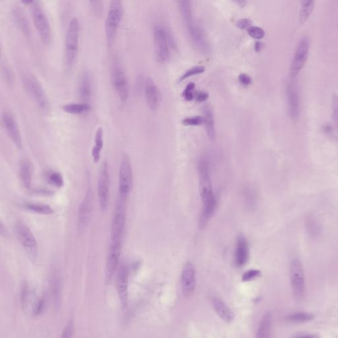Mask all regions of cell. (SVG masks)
<instances>
[{
	"mask_svg": "<svg viewBox=\"0 0 338 338\" xmlns=\"http://www.w3.org/2000/svg\"><path fill=\"white\" fill-rule=\"evenodd\" d=\"M123 15V0H110L109 10L105 22L106 38L109 47L113 45L116 40Z\"/></svg>",
	"mask_w": 338,
	"mask_h": 338,
	"instance_id": "cell-1",
	"label": "cell"
},
{
	"mask_svg": "<svg viewBox=\"0 0 338 338\" xmlns=\"http://www.w3.org/2000/svg\"><path fill=\"white\" fill-rule=\"evenodd\" d=\"M79 21L75 17L70 21L66 34L65 58L68 68H72L76 62L79 52Z\"/></svg>",
	"mask_w": 338,
	"mask_h": 338,
	"instance_id": "cell-2",
	"label": "cell"
},
{
	"mask_svg": "<svg viewBox=\"0 0 338 338\" xmlns=\"http://www.w3.org/2000/svg\"><path fill=\"white\" fill-rule=\"evenodd\" d=\"M23 83L27 93L35 101L39 109L44 113H49L50 110L49 101L42 85L38 80L33 75L25 74L23 76Z\"/></svg>",
	"mask_w": 338,
	"mask_h": 338,
	"instance_id": "cell-3",
	"label": "cell"
},
{
	"mask_svg": "<svg viewBox=\"0 0 338 338\" xmlns=\"http://www.w3.org/2000/svg\"><path fill=\"white\" fill-rule=\"evenodd\" d=\"M290 281L295 300L301 301L304 300L306 295L305 270L302 262L297 257H295L291 262Z\"/></svg>",
	"mask_w": 338,
	"mask_h": 338,
	"instance_id": "cell-4",
	"label": "cell"
},
{
	"mask_svg": "<svg viewBox=\"0 0 338 338\" xmlns=\"http://www.w3.org/2000/svg\"><path fill=\"white\" fill-rule=\"evenodd\" d=\"M133 172L130 157L124 153L121 158L119 169V197L126 201L132 190Z\"/></svg>",
	"mask_w": 338,
	"mask_h": 338,
	"instance_id": "cell-5",
	"label": "cell"
},
{
	"mask_svg": "<svg viewBox=\"0 0 338 338\" xmlns=\"http://www.w3.org/2000/svg\"><path fill=\"white\" fill-rule=\"evenodd\" d=\"M310 49V40L308 36H303L299 42L294 54L291 66L290 79H296L307 62Z\"/></svg>",
	"mask_w": 338,
	"mask_h": 338,
	"instance_id": "cell-6",
	"label": "cell"
},
{
	"mask_svg": "<svg viewBox=\"0 0 338 338\" xmlns=\"http://www.w3.org/2000/svg\"><path fill=\"white\" fill-rule=\"evenodd\" d=\"M198 173L200 195L203 204H206L215 198L211 185L210 168L206 160L200 161Z\"/></svg>",
	"mask_w": 338,
	"mask_h": 338,
	"instance_id": "cell-7",
	"label": "cell"
},
{
	"mask_svg": "<svg viewBox=\"0 0 338 338\" xmlns=\"http://www.w3.org/2000/svg\"><path fill=\"white\" fill-rule=\"evenodd\" d=\"M153 40L157 61L161 64L167 63L170 57V45L166 30L158 25L154 27Z\"/></svg>",
	"mask_w": 338,
	"mask_h": 338,
	"instance_id": "cell-8",
	"label": "cell"
},
{
	"mask_svg": "<svg viewBox=\"0 0 338 338\" xmlns=\"http://www.w3.org/2000/svg\"><path fill=\"white\" fill-rule=\"evenodd\" d=\"M97 194L101 210L103 212H105L109 208L110 197L109 169L107 162L103 163L98 176Z\"/></svg>",
	"mask_w": 338,
	"mask_h": 338,
	"instance_id": "cell-9",
	"label": "cell"
},
{
	"mask_svg": "<svg viewBox=\"0 0 338 338\" xmlns=\"http://www.w3.org/2000/svg\"><path fill=\"white\" fill-rule=\"evenodd\" d=\"M34 27L38 32L39 37L44 45H49L51 42V29L47 16L38 5H35L32 11Z\"/></svg>",
	"mask_w": 338,
	"mask_h": 338,
	"instance_id": "cell-10",
	"label": "cell"
},
{
	"mask_svg": "<svg viewBox=\"0 0 338 338\" xmlns=\"http://www.w3.org/2000/svg\"><path fill=\"white\" fill-rule=\"evenodd\" d=\"M295 82L296 79H290L286 87L287 113L293 121L298 120L301 113L300 91Z\"/></svg>",
	"mask_w": 338,
	"mask_h": 338,
	"instance_id": "cell-11",
	"label": "cell"
},
{
	"mask_svg": "<svg viewBox=\"0 0 338 338\" xmlns=\"http://www.w3.org/2000/svg\"><path fill=\"white\" fill-rule=\"evenodd\" d=\"M125 202L119 197L116 207H115L112 223V241L122 242V240H123L126 225Z\"/></svg>",
	"mask_w": 338,
	"mask_h": 338,
	"instance_id": "cell-12",
	"label": "cell"
},
{
	"mask_svg": "<svg viewBox=\"0 0 338 338\" xmlns=\"http://www.w3.org/2000/svg\"><path fill=\"white\" fill-rule=\"evenodd\" d=\"M112 84L122 102H126L130 95V87L125 72L121 65L115 64L112 69Z\"/></svg>",
	"mask_w": 338,
	"mask_h": 338,
	"instance_id": "cell-13",
	"label": "cell"
},
{
	"mask_svg": "<svg viewBox=\"0 0 338 338\" xmlns=\"http://www.w3.org/2000/svg\"><path fill=\"white\" fill-rule=\"evenodd\" d=\"M122 242L121 241H112L108 251L107 262H106L105 282L109 284L112 281L121 257Z\"/></svg>",
	"mask_w": 338,
	"mask_h": 338,
	"instance_id": "cell-14",
	"label": "cell"
},
{
	"mask_svg": "<svg viewBox=\"0 0 338 338\" xmlns=\"http://www.w3.org/2000/svg\"><path fill=\"white\" fill-rule=\"evenodd\" d=\"M190 38L194 47L199 52L203 54H208L210 53V43L207 40L203 30L195 22L186 25Z\"/></svg>",
	"mask_w": 338,
	"mask_h": 338,
	"instance_id": "cell-15",
	"label": "cell"
},
{
	"mask_svg": "<svg viewBox=\"0 0 338 338\" xmlns=\"http://www.w3.org/2000/svg\"><path fill=\"white\" fill-rule=\"evenodd\" d=\"M2 124L8 136L18 149L23 147L22 135L14 115L10 111L4 112L2 117Z\"/></svg>",
	"mask_w": 338,
	"mask_h": 338,
	"instance_id": "cell-16",
	"label": "cell"
},
{
	"mask_svg": "<svg viewBox=\"0 0 338 338\" xmlns=\"http://www.w3.org/2000/svg\"><path fill=\"white\" fill-rule=\"evenodd\" d=\"M195 272L194 266L187 262L184 266L181 274L182 290L184 296L189 298L194 295L195 289Z\"/></svg>",
	"mask_w": 338,
	"mask_h": 338,
	"instance_id": "cell-17",
	"label": "cell"
},
{
	"mask_svg": "<svg viewBox=\"0 0 338 338\" xmlns=\"http://www.w3.org/2000/svg\"><path fill=\"white\" fill-rule=\"evenodd\" d=\"M129 285V268L125 264L119 267L117 275V291L120 301L124 309L128 305Z\"/></svg>",
	"mask_w": 338,
	"mask_h": 338,
	"instance_id": "cell-18",
	"label": "cell"
},
{
	"mask_svg": "<svg viewBox=\"0 0 338 338\" xmlns=\"http://www.w3.org/2000/svg\"><path fill=\"white\" fill-rule=\"evenodd\" d=\"M144 91L149 107L155 111L160 107L161 94L152 78L148 77L145 79Z\"/></svg>",
	"mask_w": 338,
	"mask_h": 338,
	"instance_id": "cell-19",
	"label": "cell"
},
{
	"mask_svg": "<svg viewBox=\"0 0 338 338\" xmlns=\"http://www.w3.org/2000/svg\"><path fill=\"white\" fill-rule=\"evenodd\" d=\"M91 211L92 192L91 190H89L80 204L79 210H78V224L81 228H84L88 224L91 217Z\"/></svg>",
	"mask_w": 338,
	"mask_h": 338,
	"instance_id": "cell-20",
	"label": "cell"
},
{
	"mask_svg": "<svg viewBox=\"0 0 338 338\" xmlns=\"http://www.w3.org/2000/svg\"><path fill=\"white\" fill-rule=\"evenodd\" d=\"M16 232L21 244L26 249L33 251L36 248V241L29 227L22 223L16 225Z\"/></svg>",
	"mask_w": 338,
	"mask_h": 338,
	"instance_id": "cell-21",
	"label": "cell"
},
{
	"mask_svg": "<svg viewBox=\"0 0 338 338\" xmlns=\"http://www.w3.org/2000/svg\"><path fill=\"white\" fill-rule=\"evenodd\" d=\"M78 93L83 102L88 103L92 95V79L90 73L84 72L80 79Z\"/></svg>",
	"mask_w": 338,
	"mask_h": 338,
	"instance_id": "cell-22",
	"label": "cell"
},
{
	"mask_svg": "<svg viewBox=\"0 0 338 338\" xmlns=\"http://www.w3.org/2000/svg\"><path fill=\"white\" fill-rule=\"evenodd\" d=\"M212 305L216 313L225 323H231L234 321V315L232 310L224 301L220 298L215 297L213 299Z\"/></svg>",
	"mask_w": 338,
	"mask_h": 338,
	"instance_id": "cell-23",
	"label": "cell"
},
{
	"mask_svg": "<svg viewBox=\"0 0 338 338\" xmlns=\"http://www.w3.org/2000/svg\"><path fill=\"white\" fill-rule=\"evenodd\" d=\"M249 256V249L247 240L243 236H239L236 243L235 264L238 267H242L247 263Z\"/></svg>",
	"mask_w": 338,
	"mask_h": 338,
	"instance_id": "cell-24",
	"label": "cell"
},
{
	"mask_svg": "<svg viewBox=\"0 0 338 338\" xmlns=\"http://www.w3.org/2000/svg\"><path fill=\"white\" fill-rule=\"evenodd\" d=\"M32 176H33V169L31 163L27 158H24L20 162L19 177L23 185L27 189L31 187Z\"/></svg>",
	"mask_w": 338,
	"mask_h": 338,
	"instance_id": "cell-25",
	"label": "cell"
},
{
	"mask_svg": "<svg viewBox=\"0 0 338 338\" xmlns=\"http://www.w3.org/2000/svg\"><path fill=\"white\" fill-rule=\"evenodd\" d=\"M217 202L215 198L211 200L206 204H203V209H202L201 215H200L199 220V227L200 229L205 228L208 225L209 221L212 217L213 213L215 212Z\"/></svg>",
	"mask_w": 338,
	"mask_h": 338,
	"instance_id": "cell-26",
	"label": "cell"
},
{
	"mask_svg": "<svg viewBox=\"0 0 338 338\" xmlns=\"http://www.w3.org/2000/svg\"><path fill=\"white\" fill-rule=\"evenodd\" d=\"M273 316L270 312H266L260 323L259 331H257V337H270L272 330Z\"/></svg>",
	"mask_w": 338,
	"mask_h": 338,
	"instance_id": "cell-27",
	"label": "cell"
},
{
	"mask_svg": "<svg viewBox=\"0 0 338 338\" xmlns=\"http://www.w3.org/2000/svg\"><path fill=\"white\" fill-rule=\"evenodd\" d=\"M104 147V132L103 128H98L95 137V144L92 149L91 155L94 163L100 162L101 151Z\"/></svg>",
	"mask_w": 338,
	"mask_h": 338,
	"instance_id": "cell-28",
	"label": "cell"
},
{
	"mask_svg": "<svg viewBox=\"0 0 338 338\" xmlns=\"http://www.w3.org/2000/svg\"><path fill=\"white\" fill-rule=\"evenodd\" d=\"M13 19L15 23L16 26L25 36H29L30 28L28 21L25 15L19 8H16L13 10Z\"/></svg>",
	"mask_w": 338,
	"mask_h": 338,
	"instance_id": "cell-29",
	"label": "cell"
},
{
	"mask_svg": "<svg viewBox=\"0 0 338 338\" xmlns=\"http://www.w3.org/2000/svg\"><path fill=\"white\" fill-rule=\"evenodd\" d=\"M179 11L186 25L194 22L193 18L192 4L191 0H177Z\"/></svg>",
	"mask_w": 338,
	"mask_h": 338,
	"instance_id": "cell-30",
	"label": "cell"
},
{
	"mask_svg": "<svg viewBox=\"0 0 338 338\" xmlns=\"http://www.w3.org/2000/svg\"><path fill=\"white\" fill-rule=\"evenodd\" d=\"M64 112L73 115H80L87 113L91 109V105L88 103H68L62 107Z\"/></svg>",
	"mask_w": 338,
	"mask_h": 338,
	"instance_id": "cell-31",
	"label": "cell"
},
{
	"mask_svg": "<svg viewBox=\"0 0 338 338\" xmlns=\"http://www.w3.org/2000/svg\"><path fill=\"white\" fill-rule=\"evenodd\" d=\"M315 0H301V6L299 16L301 25L307 22L314 9Z\"/></svg>",
	"mask_w": 338,
	"mask_h": 338,
	"instance_id": "cell-32",
	"label": "cell"
},
{
	"mask_svg": "<svg viewBox=\"0 0 338 338\" xmlns=\"http://www.w3.org/2000/svg\"><path fill=\"white\" fill-rule=\"evenodd\" d=\"M204 124H205L206 132L208 133V137L211 140L215 138V130L214 118H213L212 112L209 108H206L204 109Z\"/></svg>",
	"mask_w": 338,
	"mask_h": 338,
	"instance_id": "cell-33",
	"label": "cell"
},
{
	"mask_svg": "<svg viewBox=\"0 0 338 338\" xmlns=\"http://www.w3.org/2000/svg\"><path fill=\"white\" fill-rule=\"evenodd\" d=\"M305 224L308 233L312 237H316L321 233V225L318 220L314 217L313 216L308 217L307 220H306Z\"/></svg>",
	"mask_w": 338,
	"mask_h": 338,
	"instance_id": "cell-34",
	"label": "cell"
},
{
	"mask_svg": "<svg viewBox=\"0 0 338 338\" xmlns=\"http://www.w3.org/2000/svg\"><path fill=\"white\" fill-rule=\"evenodd\" d=\"M24 207L27 210L39 214L50 215L54 213V210L46 204L27 203L25 204Z\"/></svg>",
	"mask_w": 338,
	"mask_h": 338,
	"instance_id": "cell-35",
	"label": "cell"
},
{
	"mask_svg": "<svg viewBox=\"0 0 338 338\" xmlns=\"http://www.w3.org/2000/svg\"><path fill=\"white\" fill-rule=\"evenodd\" d=\"M45 178L48 183L57 188H61L64 185L63 176L59 172L48 171L45 174Z\"/></svg>",
	"mask_w": 338,
	"mask_h": 338,
	"instance_id": "cell-36",
	"label": "cell"
},
{
	"mask_svg": "<svg viewBox=\"0 0 338 338\" xmlns=\"http://www.w3.org/2000/svg\"><path fill=\"white\" fill-rule=\"evenodd\" d=\"M314 318L313 314L308 312H296L287 316L286 321L293 323H305L312 321Z\"/></svg>",
	"mask_w": 338,
	"mask_h": 338,
	"instance_id": "cell-37",
	"label": "cell"
},
{
	"mask_svg": "<svg viewBox=\"0 0 338 338\" xmlns=\"http://www.w3.org/2000/svg\"><path fill=\"white\" fill-rule=\"evenodd\" d=\"M2 75L7 84L10 86H13L15 81V75L13 73L12 69L8 64L4 62L2 63Z\"/></svg>",
	"mask_w": 338,
	"mask_h": 338,
	"instance_id": "cell-38",
	"label": "cell"
},
{
	"mask_svg": "<svg viewBox=\"0 0 338 338\" xmlns=\"http://www.w3.org/2000/svg\"><path fill=\"white\" fill-rule=\"evenodd\" d=\"M332 118L335 132L338 135V96L335 94L332 96Z\"/></svg>",
	"mask_w": 338,
	"mask_h": 338,
	"instance_id": "cell-39",
	"label": "cell"
},
{
	"mask_svg": "<svg viewBox=\"0 0 338 338\" xmlns=\"http://www.w3.org/2000/svg\"><path fill=\"white\" fill-rule=\"evenodd\" d=\"M204 122H205L204 117L201 116H195L188 117V118L184 119L183 124L185 126H197L204 124Z\"/></svg>",
	"mask_w": 338,
	"mask_h": 338,
	"instance_id": "cell-40",
	"label": "cell"
},
{
	"mask_svg": "<svg viewBox=\"0 0 338 338\" xmlns=\"http://www.w3.org/2000/svg\"><path fill=\"white\" fill-rule=\"evenodd\" d=\"M205 70L206 68L204 66H195L185 72V74L181 77L180 82L183 81V80L187 79L188 77L194 76V75L201 74V73L205 72Z\"/></svg>",
	"mask_w": 338,
	"mask_h": 338,
	"instance_id": "cell-41",
	"label": "cell"
},
{
	"mask_svg": "<svg viewBox=\"0 0 338 338\" xmlns=\"http://www.w3.org/2000/svg\"><path fill=\"white\" fill-rule=\"evenodd\" d=\"M89 2L94 14L101 17L103 11V0H89Z\"/></svg>",
	"mask_w": 338,
	"mask_h": 338,
	"instance_id": "cell-42",
	"label": "cell"
},
{
	"mask_svg": "<svg viewBox=\"0 0 338 338\" xmlns=\"http://www.w3.org/2000/svg\"><path fill=\"white\" fill-rule=\"evenodd\" d=\"M248 34L255 39H262L265 36V32L261 27L252 26L247 29Z\"/></svg>",
	"mask_w": 338,
	"mask_h": 338,
	"instance_id": "cell-43",
	"label": "cell"
},
{
	"mask_svg": "<svg viewBox=\"0 0 338 338\" xmlns=\"http://www.w3.org/2000/svg\"><path fill=\"white\" fill-rule=\"evenodd\" d=\"M195 89V84L194 83H190L189 84L186 86L185 91L183 92V96L186 101H190L194 98V91Z\"/></svg>",
	"mask_w": 338,
	"mask_h": 338,
	"instance_id": "cell-44",
	"label": "cell"
},
{
	"mask_svg": "<svg viewBox=\"0 0 338 338\" xmlns=\"http://www.w3.org/2000/svg\"><path fill=\"white\" fill-rule=\"evenodd\" d=\"M261 271L257 270H250L244 273L242 277L243 282H250L254 280L255 278L261 275Z\"/></svg>",
	"mask_w": 338,
	"mask_h": 338,
	"instance_id": "cell-45",
	"label": "cell"
},
{
	"mask_svg": "<svg viewBox=\"0 0 338 338\" xmlns=\"http://www.w3.org/2000/svg\"><path fill=\"white\" fill-rule=\"evenodd\" d=\"M45 296H41V298L38 299L37 302L36 303V305L34 306L33 310L34 315H36V316H38L39 314L42 313L44 309H45Z\"/></svg>",
	"mask_w": 338,
	"mask_h": 338,
	"instance_id": "cell-46",
	"label": "cell"
},
{
	"mask_svg": "<svg viewBox=\"0 0 338 338\" xmlns=\"http://www.w3.org/2000/svg\"><path fill=\"white\" fill-rule=\"evenodd\" d=\"M73 332V323L72 320H70L67 323L63 332H62V337H71L72 336Z\"/></svg>",
	"mask_w": 338,
	"mask_h": 338,
	"instance_id": "cell-47",
	"label": "cell"
},
{
	"mask_svg": "<svg viewBox=\"0 0 338 338\" xmlns=\"http://www.w3.org/2000/svg\"><path fill=\"white\" fill-rule=\"evenodd\" d=\"M236 25L240 29L247 30L252 27V22L251 20L248 19H241L237 21Z\"/></svg>",
	"mask_w": 338,
	"mask_h": 338,
	"instance_id": "cell-48",
	"label": "cell"
},
{
	"mask_svg": "<svg viewBox=\"0 0 338 338\" xmlns=\"http://www.w3.org/2000/svg\"><path fill=\"white\" fill-rule=\"evenodd\" d=\"M238 81L243 86H248L252 84V78L246 73H241L238 76Z\"/></svg>",
	"mask_w": 338,
	"mask_h": 338,
	"instance_id": "cell-49",
	"label": "cell"
},
{
	"mask_svg": "<svg viewBox=\"0 0 338 338\" xmlns=\"http://www.w3.org/2000/svg\"><path fill=\"white\" fill-rule=\"evenodd\" d=\"M292 337L297 338V337H319L318 335L314 334V333H312L310 332H301L294 333V335H292Z\"/></svg>",
	"mask_w": 338,
	"mask_h": 338,
	"instance_id": "cell-50",
	"label": "cell"
},
{
	"mask_svg": "<svg viewBox=\"0 0 338 338\" xmlns=\"http://www.w3.org/2000/svg\"><path fill=\"white\" fill-rule=\"evenodd\" d=\"M208 93L205 91H200L196 94V96H195V98H196V101L198 103L204 102V101L208 100Z\"/></svg>",
	"mask_w": 338,
	"mask_h": 338,
	"instance_id": "cell-51",
	"label": "cell"
},
{
	"mask_svg": "<svg viewBox=\"0 0 338 338\" xmlns=\"http://www.w3.org/2000/svg\"><path fill=\"white\" fill-rule=\"evenodd\" d=\"M233 1L240 8H245L248 2V0H233Z\"/></svg>",
	"mask_w": 338,
	"mask_h": 338,
	"instance_id": "cell-52",
	"label": "cell"
},
{
	"mask_svg": "<svg viewBox=\"0 0 338 338\" xmlns=\"http://www.w3.org/2000/svg\"><path fill=\"white\" fill-rule=\"evenodd\" d=\"M263 43H262L261 42H256V44H255V50H256V52H260L262 50V48H263Z\"/></svg>",
	"mask_w": 338,
	"mask_h": 338,
	"instance_id": "cell-53",
	"label": "cell"
},
{
	"mask_svg": "<svg viewBox=\"0 0 338 338\" xmlns=\"http://www.w3.org/2000/svg\"><path fill=\"white\" fill-rule=\"evenodd\" d=\"M21 2H22V4H24L25 6H29L33 4L34 0H21Z\"/></svg>",
	"mask_w": 338,
	"mask_h": 338,
	"instance_id": "cell-54",
	"label": "cell"
}]
</instances>
